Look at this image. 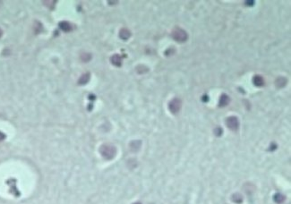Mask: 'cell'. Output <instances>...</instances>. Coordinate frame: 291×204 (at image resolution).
<instances>
[{
  "mask_svg": "<svg viewBox=\"0 0 291 204\" xmlns=\"http://www.w3.org/2000/svg\"><path fill=\"white\" fill-rule=\"evenodd\" d=\"M99 152L105 159L107 160H111L115 158L116 154V149L114 145L110 143H105L103 145H101V147L99 149Z\"/></svg>",
  "mask_w": 291,
  "mask_h": 204,
  "instance_id": "cell-1",
  "label": "cell"
},
{
  "mask_svg": "<svg viewBox=\"0 0 291 204\" xmlns=\"http://www.w3.org/2000/svg\"><path fill=\"white\" fill-rule=\"evenodd\" d=\"M171 36H172V38H173L175 40L178 41V42H180V43L186 41L187 39H188V34H187V32H186L185 30H183V29H181V28H178V27H177V28H175L174 30L172 31Z\"/></svg>",
  "mask_w": 291,
  "mask_h": 204,
  "instance_id": "cell-2",
  "label": "cell"
},
{
  "mask_svg": "<svg viewBox=\"0 0 291 204\" xmlns=\"http://www.w3.org/2000/svg\"><path fill=\"white\" fill-rule=\"evenodd\" d=\"M225 123H226L227 127L229 130L233 131V132H236V131H237L239 128V121L237 116H234V115L228 116V117L226 119Z\"/></svg>",
  "mask_w": 291,
  "mask_h": 204,
  "instance_id": "cell-3",
  "label": "cell"
},
{
  "mask_svg": "<svg viewBox=\"0 0 291 204\" xmlns=\"http://www.w3.org/2000/svg\"><path fill=\"white\" fill-rule=\"evenodd\" d=\"M182 102L178 98H174L168 103V109L172 114H177L180 111Z\"/></svg>",
  "mask_w": 291,
  "mask_h": 204,
  "instance_id": "cell-4",
  "label": "cell"
},
{
  "mask_svg": "<svg viewBox=\"0 0 291 204\" xmlns=\"http://www.w3.org/2000/svg\"><path fill=\"white\" fill-rule=\"evenodd\" d=\"M110 61H111V64L115 66H118V67H120L122 65V63H123V59H122V57L121 56H119L118 54H115L111 56L110 58Z\"/></svg>",
  "mask_w": 291,
  "mask_h": 204,
  "instance_id": "cell-5",
  "label": "cell"
},
{
  "mask_svg": "<svg viewBox=\"0 0 291 204\" xmlns=\"http://www.w3.org/2000/svg\"><path fill=\"white\" fill-rule=\"evenodd\" d=\"M59 28L63 32H69L73 31V29H74L73 28V25L70 23L66 22V21L59 23Z\"/></svg>",
  "mask_w": 291,
  "mask_h": 204,
  "instance_id": "cell-6",
  "label": "cell"
},
{
  "mask_svg": "<svg viewBox=\"0 0 291 204\" xmlns=\"http://www.w3.org/2000/svg\"><path fill=\"white\" fill-rule=\"evenodd\" d=\"M253 83L257 86V87H261V86H264L265 82H264V79L263 76H261V75H254V78H253Z\"/></svg>",
  "mask_w": 291,
  "mask_h": 204,
  "instance_id": "cell-7",
  "label": "cell"
},
{
  "mask_svg": "<svg viewBox=\"0 0 291 204\" xmlns=\"http://www.w3.org/2000/svg\"><path fill=\"white\" fill-rule=\"evenodd\" d=\"M287 80L285 77L280 76V77H278L277 79H276L275 85L278 89H280V88H283V87H285L287 85Z\"/></svg>",
  "mask_w": 291,
  "mask_h": 204,
  "instance_id": "cell-8",
  "label": "cell"
},
{
  "mask_svg": "<svg viewBox=\"0 0 291 204\" xmlns=\"http://www.w3.org/2000/svg\"><path fill=\"white\" fill-rule=\"evenodd\" d=\"M229 101H230L229 97H228L227 94L223 93V94L221 96V98H220V100H219V106H220V107H226V106L228 105Z\"/></svg>",
  "mask_w": 291,
  "mask_h": 204,
  "instance_id": "cell-9",
  "label": "cell"
},
{
  "mask_svg": "<svg viewBox=\"0 0 291 204\" xmlns=\"http://www.w3.org/2000/svg\"><path fill=\"white\" fill-rule=\"evenodd\" d=\"M131 37V32L126 28H123L119 32V38L123 40H127Z\"/></svg>",
  "mask_w": 291,
  "mask_h": 204,
  "instance_id": "cell-10",
  "label": "cell"
},
{
  "mask_svg": "<svg viewBox=\"0 0 291 204\" xmlns=\"http://www.w3.org/2000/svg\"><path fill=\"white\" fill-rule=\"evenodd\" d=\"M286 200V197L282 194V193H276L274 196H273V200L276 202V203H278V204H281L282 202H284Z\"/></svg>",
  "mask_w": 291,
  "mask_h": 204,
  "instance_id": "cell-11",
  "label": "cell"
},
{
  "mask_svg": "<svg viewBox=\"0 0 291 204\" xmlns=\"http://www.w3.org/2000/svg\"><path fill=\"white\" fill-rule=\"evenodd\" d=\"M141 144H142V142L140 141H132V142L130 143V148H131V150H132V151H138L140 149Z\"/></svg>",
  "mask_w": 291,
  "mask_h": 204,
  "instance_id": "cell-12",
  "label": "cell"
},
{
  "mask_svg": "<svg viewBox=\"0 0 291 204\" xmlns=\"http://www.w3.org/2000/svg\"><path fill=\"white\" fill-rule=\"evenodd\" d=\"M89 81H90V74H88V72H87V74L82 75L80 77L78 82H79V84H86Z\"/></svg>",
  "mask_w": 291,
  "mask_h": 204,
  "instance_id": "cell-13",
  "label": "cell"
},
{
  "mask_svg": "<svg viewBox=\"0 0 291 204\" xmlns=\"http://www.w3.org/2000/svg\"><path fill=\"white\" fill-rule=\"evenodd\" d=\"M232 200L234 201L235 203H237V204H240L242 201H243V197L240 193H235V194H233L232 197H231Z\"/></svg>",
  "mask_w": 291,
  "mask_h": 204,
  "instance_id": "cell-14",
  "label": "cell"
},
{
  "mask_svg": "<svg viewBox=\"0 0 291 204\" xmlns=\"http://www.w3.org/2000/svg\"><path fill=\"white\" fill-rule=\"evenodd\" d=\"M136 71H137L138 74L142 75V74H145V72H147L149 71V69H148L147 66H145V65H138L136 67Z\"/></svg>",
  "mask_w": 291,
  "mask_h": 204,
  "instance_id": "cell-15",
  "label": "cell"
},
{
  "mask_svg": "<svg viewBox=\"0 0 291 204\" xmlns=\"http://www.w3.org/2000/svg\"><path fill=\"white\" fill-rule=\"evenodd\" d=\"M33 30L36 33H39L42 30V24L39 22H35L34 23V25H33Z\"/></svg>",
  "mask_w": 291,
  "mask_h": 204,
  "instance_id": "cell-16",
  "label": "cell"
},
{
  "mask_svg": "<svg viewBox=\"0 0 291 204\" xmlns=\"http://www.w3.org/2000/svg\"><path fill=\"white\" fill-rule=\"evenodd\" d=\"M81 58H82V60L83 62H88L91 60V58H92V55L90 53H82V56H81Z\"/></svg>",
  "mask_w": 291,
  "mask_h": 204,
  "instance_id": "cell-17",
  "label": "cell"
},
{
  "mask_svg": "<svg viewBox=\"0 0 291 204\" xmlns=\"http://www.w3.org/2000/svg\"><path fill=\"white\" fill-rule=\"evenodd\" d=\"M222 132H223L222 129H221L220 127H218V128L215 129V134L218 135V136H221L222 134Z\"/></svg>",
  "mask_w": 291,
  "mask_h": 204,
  "instance_id": "cell-18",
  "label": "cell"
},
{
  "mask_svg": "<svg viewBox=\"0 0 291 204\" xmlns=\"http://www.w3.org/2000/svg\"><path fill=\"white\" fill-rule=\"evenodd\" d=\"M53 2H54V1H44L43 3H44V5H45V6H49V8H52V7L55 6V3H54V4H51V3H53Z\"/></svg>",
  "mask_w": 291,
  "mask_h": 204,
  "instance_id": "cell-19",
  "label": "cell"
},
{
  "mask_svg": "<svg viewBox=\"0 0 291 204\" xmlns=\"http://www.w3.org/2000/svg\"><path fill=\"white\" fill-rule=\"evenodd\" d=\"M174 52H175V49H172V48H170V49H168L165 52V54H166L167 56H169V55H173Z\"/></svg>",
  "mask_w": 291,
  "mask_h": 204,
  "instance_id": "cell-20",
  "label": "cell"
},
{
  "mask_svg": "<svg viewBox=\"0 0 291 204\" xmlns=\"http://www.w3.org/2000/svg\"><path fill=\"white\" fill-rule=\"evenodd\" d=\"M244 3H245L246 6H254V1H245Z\"/></svg>",
  "mask_w": 291,
  "mask_h": 204,
  "instance_id": "cell-21",
  "label": "cell"
},
{
  "mask_svg": "<svg viewBox=\"0 0 291 204\" xmlns=\"http://www.w3.org/2000/svg\"><path fill=\"white\" fill-rule=\"evenodd\" d=\"M5 138H6V135H5L2 132H0V141H3V140H5Z\"/></svg>",
  "mask_w": 291,
  "mask_h": 204,
  "instance_id": "cell-22",
  "label": "cell"
},
{
  "mask_svg": "<svg viewBox=\"0 0 291 204\" xmlns=\"http://www.w3.org/2000/svg\"><path fill=\"white\" fill-rule=\"evenodd\" d=\"M2 34H3V31L1 30V28H0V38L2 37Z\"/></svg>",
  "mask_w": 291,
  "mask_h": 204,
  "instance_id": "cell-23",
  "label": "cell"
},
{
  "mask_svg": "<svg viewBox=\"0 0 291 204\" xmlns=\"http://www.w3.org/2000/svg\"><path fill=\"white\" fill-rule=\"evenodd\" d=\"M134 204H142V203H140V202H135V203H134Z\"/></svg>",
  "mask_w": 291,
  "mask_h": 204,
  "instance_id": "cell-24",
  "label": "cell"
}]
</instances>
